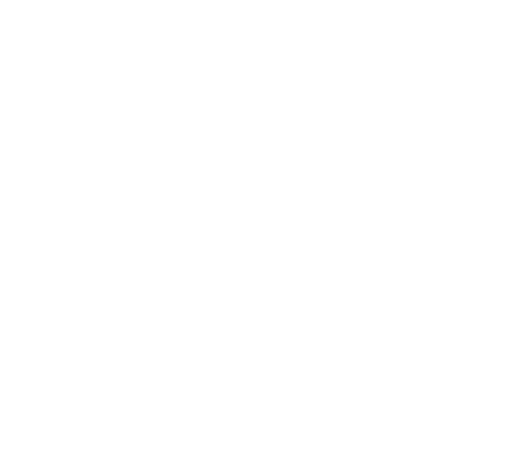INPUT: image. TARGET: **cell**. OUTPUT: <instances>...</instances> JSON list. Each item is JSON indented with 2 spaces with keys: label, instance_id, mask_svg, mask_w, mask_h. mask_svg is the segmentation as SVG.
<instances>
[]
</instances>
